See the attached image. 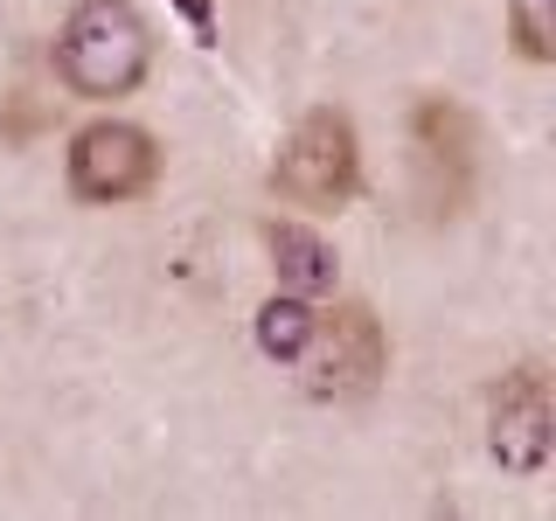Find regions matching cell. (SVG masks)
Segmentation results:
<instances>
[{
  "instance_id": "7",
  "label": "cell",
  "mask_w": 556,
  "mask_h": 521,
  "mask_svg": "<svg viewBox=\"0 0 556 521\" xmlns=\"http://www.w3.org/2000/svg\"><path fill=\"white\" fill-rule=\"evenodd\" d=\"M257 237H265L271 278H278L286 292H300V300H327V292L341 285V257H334V243L313 230V223H300V216H271Z\"/></svg>"
},
{
  "instance_id": "4",
  "label": "cell",
  "mask_w": 556,
  "mask_h": 521,
  "mask_svg": "<svg viewBox=\"0 0 556 521\" xmlns=\"http://www.w3.org/2000/svg\"><path fill=\"white\" fill-rule=\"evenodd\" d=\"M161 167H167L161 139H153L147 126H132V118H118V112L77 126L70 147H63V181H70V195H77L84 208L147 202L153 188H161Z\"/></svg>"
},
{
  "instance_id": "9",
  "label": "cell",
  "mask_w": 556,
  "mask_h": 521,
  "mask_svg": "<svg viewBox=\"0 0 556 521\" xmlns=\"http://www.w3.org/2000/svg\"><path fill=\"white\" fill-rule=\"evenodd\" d=\"M508 42L521 63H556V0H508Z\"/></svg>"
},
{
  "instance_id": "10",
  "label": "cell",
  "mask_w": 556,
  "mask_h": 521,
  "mask_svg": "<svg viewBox=\"0 0 556 521\" xmlns=\"http://www.w3.org/2000/svg\"><path fill=\"white\" fill-rule=\"evenodd\" d=\"M181 8V22L195 28V42H208V14H216V0H174Z\"/></svg>"
},
{
  "instance_id": "3",
  "label": "cell",
  "mask_w": 556,
  "mask_h": 521,
  "mask_svg": "<svg viewBox=\"0 0 556 521\" xmlns=\"http://www.w3.org/2000/svg\"><path fill=\"white\" fill-rule=\"evenodd\" d=\"M382 376H390V334H382L376 306H362V300L320 306V327H313V341L292 361L300 396H313V404H362V396L382 390Z\"/></svg>"
},
{
  "instance_id": "6",
  "label": "cell",
  "mask_w": 556,
  "mask_h": 521,
  "mask_svg": "<svg viewBox=\"0 0 556 521\" xmlns=\"http://www.w3.org/2000/svg\"><path fill=\"white\" fill-rule=\"evenodd\" d=\"M410 147H417V174L431 188V208L439 216H459L466 195H473V147H480V126L459 98H417L410 104Z\"/></svg>"
},
{
  "instance_id": "1",
  "label": "cell",
  "mask_w": 556,
  "mask_h": 521,
  "mask_svg": "<svg viewBox=\"0 0 556 521\" xmlns=\"http://www.w3.org/2000/svg\"><path fill=\"white\" fill-rule=\"evenodd\" d=\"M56 84L84 104H118L153 77V28L132 0H77L56 28Z\"/></svg>"
},
{
  "instance_id": "8",
  "label": "cell",
  "mask_w": 556,
  "mask_h": 521,
  "mask_svg": "<svg viewBox=\"0 0 556 521\" xmlns=\"http://www.w3.org/2000/svg\"><path fill=\"white\" fill-rule=\"evenodd\" d=\"M313 327H320V300H300V292H286V285H278L271 300L257 306L251 341H257V355H265V361L292 369V361H300V347L313 341Z\"/></svg>"
},
{
  "instance_id": "5",
  "label": "cell",
  "mask_w": 556,
  "mask_h": 521,
  "mask_svg": "<svg viewBox=\"0 0 556 521\" xmlns=\"http://www.w3.org/2000/svg\"><path fill=\"white\" fill-rule=\"evenodd\" d=\"M556 452V396L535 361H521L486 390V459L515 480H535Z\"/></svg>"
},
{
  "instance_id": "2",
  "label": "cell",
  "mask_w": 556,
  "mask_h": 521,
  "mask_svg": "<svg viewBox=\"0 0 556 521\" xmlns=\"http://www.w3.org/2000/svg\"><path fill=\"white\" fill-rule=\"evenodd\" d=\"M271 195L292 208H348L362 195V132L341 104H313L292 118V132L271 153Z\"/></svg>"
}]
</instances>
